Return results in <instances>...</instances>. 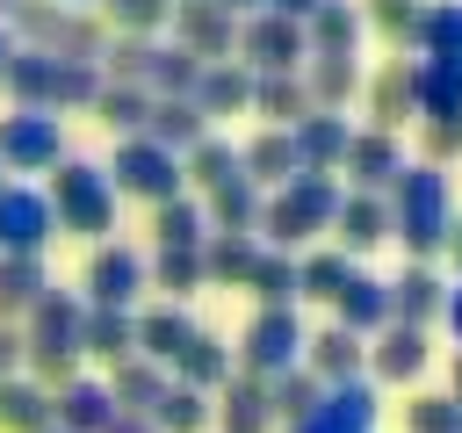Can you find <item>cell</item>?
<instances>
[{
    "label": "cell",
    "mask_w": 462,
    "mask_h": 433,
    "mask_svg": "<svg viewBox=\"0 0 462 433\" xmlns=\"http://www.w3.org/2000/svg\"><path fill=\"white\" fill-rule=\"evenodd\" d=\"M397 224H390V195H339V216H332V238H339V253L354 260V253H375L383 238H390Z\"/></svg>",
    "instance_id": "16"
},
{
    "label": "cell",
    "mask_w": 462,
    "mask_h": 433,
    "mask_svg": "<svg viewBox=\"0 0 462 433\" xmlns=\"http://www.w3.org/2000/svg\"><path fill=\"white\" fill-rule=\"evenodd\" d=\"M51 209H58V224H65V231H79V238L116 231V180H108V166L65 159V166L51 173Z\"/></svg>",
    "instance_id": "3"
},
{
    "label": "cell",
    "mask_w": 462,
    "mask_h": 433,
    "mask_svg": "<svg viewBox=\"0 0 462 433\" xmlns=\"http://www.w3.org/2000/svg\"><path fill=\"white\" fill-rule=\"evenodd\" d=\"M173 29H180V51H195L202 65L238 58V14H224L217 0H180L173 7Z\"/></svg>",
    "instance_id": "11"
},
{
    "label": "cell",
    "mask_w": 462,
    "mask_h": 433,
    "mask_svg": "<svg viewBox=\"0 0 462 433\" xmlns=\"http://www.w3.org/2000/svg\"><path fill=\"white\" fill-rule=\"evenodd\" d=\"M426 361H433V339L419 332V325H383L375 339H368V382L383 390H411L419 375H426Z\"/></svg>",
    "instance_id": "8"
},
{
    "label": "cell",
    "mask_w": 462,
    "mask_h": 433,
    "mask_svg": "<svg viewBox=\"0 0 462 433\" xmlns=\"http://www.w3.org/2000/svg\"><path fill=\"white\" fill-rule=\"evenodd\" d=\"M0 173H7V166H0ZM0 188H7V180H0Z\"/></svg>",
    "instance_id": "62"
},
{
    "label": "cell",
    "mask_w": 462,
    "mask_h": 433,
    "mask_svg": "<svg viewBox=\"0 0 462 433\" xmlns=\"http://www.w3.org/2000/svg\"><path fill=\"white\" fill-rule=\"evenodd\" d=\"M448 260L462 267V209H455V224H448Z\"/></svg>",
    "instance_id": "57"
},
{
    "label": "cell",
    "mask_w": 462,
    "mask_h": 433,
    "mask_svg": "<svg viewBox=\"0 0 462 433\" xmlns=\"http://www.w3.org/2000/svg\"><path fill=\"white\" fill-rule=\"evenodd\" d=\"M267 7H274V14H289V22H310L325 0H267Z\"/></svg>",
    "instance_id": "55"
},
{
    "label": "cell",
    "mask_w": 462,
    "mask_h": 433,
    "mask_svg": "<svg viewBox=\"0 0 462 433\" xmlns=\"http://www.w3.org/2000/svg\"><path fill=\"white\" fill-rule=\"evenodd\" d=\"M390 238H404L411 260H433L448 253V224H455V202H448V173L426 166V159H404V173L390 180Z\"/></svg>",
    "instance_id": "1"
},
{
    "label": "cell",
    "mask_w": 462,
    "mask_h": 433,
    "mask_svg": "<svg viewBox=\"0 0 462 433\" xmlns=\"http://www.w3.org/2000/svg\"><path fill=\"white\" fill-rule=\"evenodd\" d=\"M22 7H29V0H0V14H22Z\"/></svg>",
    "instance_id": "59"
},
{
    "label": "cell",
    "mask_w": 462,
    "mask_h": 433,
    "mask_svg": "<svg viewBox=\"0 0 462 433\" xmlns=\"http://www.w3.org/2000/svg\"><path fill=\"white\" fill-rule=\"evenodd\" d=\"M202 123H209V115H202L195 101H152V123H144V137H152V144H166V152L180 159V152H195V144L209 137Z\"/></svg>",
    "instance_id": "33"
},
{
    "label": "cell",
    "mask_w": 462,
    "mask_h": 433,
    "mask_svg": "<svg viewBox=\"0 0 462 433\" xmlns=\"http://www.w3.org/2000/svg\"><path fill=\"white\" fill-rule=\"evenodd\" d=\"M51 231H58L51 195H36V188H0V253H43Z\"/></svg>",
    "instance_id": "13"
},
{
    "label": "cell",
    "mask_w": 462,
    "mask_h": 433,
    "mask_svg": "<svg viewBox=\"0 0 462 433\" xmlns=\"http://www.w3.org/2000/svg\"><path fill=\"white\" fill-rule=\"evenodd\" d=\"M332 216H339V180H332V173H296L289 188H274V195H267L260 231H267V245H274V253H296L303 238L332 231Z\"/></svg>",
    "instance_id": "2"
},
{
    "label": "cell",
    "mask_w": 462,
    "mask_h": 433,
    "mask_svg": "<svg viewBox=\"0 0 462 433\" xmlns=\"http://www.w3.org/2000/svg\"><path fill=\"white\" fill-rule=\"evenodd\" d=\"M361 94H368V115H375V130H404V123H419V101H411V58H390L383 72H368L361 79Z\"/></svg>",
    "instance_id": "19"
},
{
    "label": "cell",
    "mask_w": 462,
    "mask_h": 433,
    "mask_svg": "<svg viewBox=\"0 0 462 433\" xmlns=\"http://www.w3.org/2000/svg\"><path fill=\"white\" fill-rule=\"evenodd\" d=\"M108 180H116V195H137V202H173L188 180H180V159L166 152V144H152L144 130L137 137H123L116 144V159H108Z\"/></svg>",
    "instance_id": "4"
},
{
    "label": "cell",
    "mask_w": 462,
    "mask_h": 433,
    "mask_svg": "<svg viewBox=\"0 0 462 433\" xmlns=\"http://www.w3.org/2000/svg\"><path fill=\"white\" fill-rule=\"evenodd\" d=\"M419 159H426V166H448V159H462V115L419 123Z\"/></svg>",
    "instance_id": "51"
},
{
    "label": "cell",
    "mask_w": 462,
    "mask_h": 433,
    "mask_svg": "<svg viewBox=\"0 0 462 433\" xmlns=\"http://www.w3.org/2000/svg\"><path fill=\"white\" fill-rule=\"evenodd\" d=\"M245 289H260V303H296V253H274V245H260V260H253Z\"/></svg>",
    "instance_id": "45"
},
{
    "label": "cell",
    "mask_w": 462,
    "mask_h": 433,
    "mask_svg": "<svg viewBox=\"0 0 462 433\" xmlns=\"http://www.w3.org/2000/svg\"><path fill=\"white\" fill-rule=\"evenodd\" d=\"M448 397L462 404V346H455V361H448Z\"/></svg>",
    "instance_id": "58"
},
{
    "label": "cell",
    "mask_w": 462,
    "mask_h": 433,
    "mask_svg": "<svg viewBox=\"0 0 462 433\" xmlns=\"http://www.w3.org/2000/svg\"><path fill=\"white\" fill-rule=\"evenodd\" d=\"M411 51H419V58H433V65H448V72L462 79V0H426Z\"/></svg>",
    "instance_id": "24"
},
{
    "label": "cell",
    "mask_w": 462,
    "mask_h": 433,
    "mask_svg": "<svg viewBox=\"0 0 462 433\" xmlns=\"http://www.w3.org/2000/svg\"><path fill=\"white\" fill-rule=\"evenodd\" d=\"M231 173H238V144H224V137H202L195 152H180V180H188V188H202V195H209V188H224Z\"/></svg>",
    "instance_id": "44"
},
{
    "label": "cell",
    "mask_w": 462,
    "mask_h": 433,
    "mask_svg": "<svg viewBox=\"0 0 462 433\" xmlns=\"http://www.w3.org/2000/svg\"><path fill=\"white\" fill-rule=\"evenodd\" d=\"M108 433H159V426H152V411H116Z\"/></svg>",
    "instance_id": "54"
},
{
    "label": "cell",
    "mask_w": 462,
    "mask_h": 433,
    "mask_svg": "<svg viewBox=\"0 0 462 433\" xmlns=\"http://www.w3.org/2000/svg\"><path fill=\"white\" fill-rule=\"evenodd\" d=\"M267 404H274V419H289V426H296V419H310V411L325 404V382H318V375L296 361V368L267 375Z\"/></svg>",
    "instance_id": "40"
},
{
    "label": "cell",
    "mask_w": 462,
    "mask_h": 433,
    "mask_svg": "<svg viewBox=\"0 0 462 433\" xmlns=\"http://www.w3.org/2000/svg\"><path fill=\"white\" fill-rule=\"evenodd\" d=\"M440 325H448L455 346H462V281H448V310H440Z\"/></svg>",
    "instance_id": "53"
},
{
    "label": "cell",
    "mask_w": 462,
    "mask_h": 433,
    "mask_svg": "<svg viewBox=\"0 0 462 433\" xmlns=\"http://www.w3.org/2000/svg\"><path fill=\"white\" fill-rule=\"evenodd\" d=\"M116 390L108 382H94V375H72L58 397H51V426H65V433H108L116 426Z\"/></svg>",
    "instance_id": "15"
},
{
    "label": "cell",
    "mask_w": 462,
    "mask_h": 433,
    "mask_svg": "<svg viewBox=\"0 0 462 433\" xmlns=\"http://www.w3.org/2000/svg\"><path fill=\"white\" fill-rule=\"evenodd\" d=\"M209 419H217L209 390H188V382H173V390L152 404V426H159V433H202Z\"/></svg>",
    "instance_id": "42"
},
{
    "label": "cell",
    "mask_w": 462,
    "mask_h": 433,
    "mask_svg": "<svg viewBox=\"0 0 462 433\" xmlns=\"http://www.w3.org/2000/svg\"><path fill=\"white\" fill-rule=\"evenodd\" d=\"M152 281H159L166 296H188L195 281H209V274H202V245H159V260H152Z\"/></svg>",
    "instance_id": "47"
},
{
    "label": "cell",
    "mask_w": 462,
    "mask_h": 433,
    "mask_svg": "<svg viewBox=\"0 0 462 433\" xmlns=\"http://www.w3.org/2000/svg\"><path fill=\"white\" fill-rule=\"evenodd\" d=\"M173 382H188V390H224V382H231V346L209 339V332H195V339L180 346V361H173Z\"/></svg>",
    "instance_id": "36"
},
{
    "label": "cell",
    "mask_w": 462,
    "mask_h": 433,
    "mask_svg": "<svg viewBox=\"0 0 462 433\" xmlns=\"http://www.w3.org/2000/svg\"><path fill=\"white\" fill-rule=\"evenodd\" d=\"M253 260H260V238L253 231H209L202 238V274L209 281H245Z\"/></svg>",
    "instance_id": "39"
},
{
    "label": "cell",
    "mask_w": 462,
    "mask_h": 433,
    "mask_svg": "<svg viewBox=\"0 0 462 433\" xmlns=\"http://www.w3.org/2000/svg\"><path fill=\"white\" fill-rule=\"evenodd\" d=\"M79 354H101V361H130V354H137V318H130V310H94V303H87V325H79Z\"/></svg>",
    "instance_id": "35"
},
{
    "label": "cell",
    "mask_w": 462,
    "mask_h": 433,
    "mask_svg": "<svg viewBox=\"0 0 462 433\" xmlns=\"http://www.w3.org/2000/svg\"><path fill=\"white\" fill-rule=\"evenodd\" d=\"M303 346H310V332H303V318H296V303H260L253 310V325H245V339H238V354H245V375H282V368H296L303 361Z\"/></svg>",
    "instance_id": "5"
},
{
    "label": "cell",
    "mask_w": 462,
    "mask_h": 433,
    "mask_svg": "<svg viewBox=\"0 0 462 433\" xmlns=\"http://www.w3.org/2000/svg\"><path fill=\"white\" fill-rule=\"evenodd\" d=\"M43 433H65V426H43Z\"/></svg>",
    "instance_id": "61"
},
{
    "label": "cell",
    "mask_w": 462,
    "mask_h": 433,
    "mask_svg": "<svg viewBox=\"0 0 462 433\" xmlns=\"http://www.w3.org/2000/svg\"><path fill=\"white\" fill-rule=\"evenodd\" d=\"M7 58H14V43H7V29H0V65H7Z\"/></svg>",
    "instance_id": "60"
},
{
    "label": "cell",
    "mask_w": 462,
    "mask_h": 433,
    "mask_svg": "<svg viewBox=\"0 0 462 433\" xmlns=\"http://www.w3.org/2000/svg\"><path fill=\"white\" fill-rule=\"evenodd\" d=\"M0 166L14 173H58L65 166V130L51 108H14L0 123Z\"/></svg>",
    "instance_id": "7"
},
{
    "label": "cell",
    "mask_w": 462,
    "mask_h": 433,
    "mask_svg": "<svg viewBox=\"0 0 462 433\" xmlns=\"http://www.w3.org/2000/svg\"><path fill=\"white\" fill-rule=\"evenodd\" d=\"M217 7H224V14H238V22H245V14H260V7H267V0H217Z\"/></svg>",
    "instance_id": "56"
},
{
    "label": "cell",
    "mask_w": 462,
    "mask_h": 433,
    "mask_svg": "<svg viewBox=\"0 0 462 433\" xmlns=\"http://www.w3.org/2000/svg\"><path fill=\"white\" fill-rule=\"evenodd\" d=\"M217 397H224V404H217V426H224V433H267V426H274V404H267V382H260V375H231Z\"/></svg>",
    "instance_id": "28"
},
{
    "label": "cell",
    "mask_w": 462,
    "mask_h": 433,
    "mask_svg": "<svg viewBox=\"0 0 462 433\" xmlns=\"http://www.w3.org/2000/svg\"><path fill=\"white\" fill-rule=\"evenodd\" d=\"M22 361H29V332H14V325L0 318V375H14Z\"/></svg>",
    "instance_id": "52"
},
{
    "label": "cell",
    "mask_w": 462,
    "mask_h": 433,
    "mask_svg": "<svg viewBox=\"0 0 462 433\" xmlns=\"http://www.w3.org/2000/svg\"><path fill=\"white\" fill-rule=\"evenodd\" d=\"M79 325H87V303H72V296L51 289L29 310V354H79Z\"/></svg>",
    "instance_id": "22"
},
{
    "label": "cell",
    "mask_w": 462,
    "mask_h": 433,
    "mask_svg": "<svg viewBox=\"0 0 462 433\" xmlns=\"http://www.w3.org/2000/svg\"><path fill=\"white\" fill-rule=\"evenodd\" d=\"M173 7H180V0H173Z\"/></svg>",
    "instance_id": "63"
},
{
    "label": "cell",
    "mask_w": 462,
    "mask_h": 433,
    "mask_svg": "<svg viewBox=\"0 0 462 433\" xmlns=\"http://www.w3.org/2000/svg\"><path fill=\"white\" fill-rule=\"evenodd\" d=\"M43 296H51L43 260L36 253H0V318H29Z\"/></svg>",
    "instance_id": "30"
},
{
    "label": "cell",
    "mask_w": 462,
    "mask_h": 433,
    "mask_svg": "<svg viewBox=\"0 0 462 433\" xmlns=\"http://www.w3.org/2000/svg\"><path fill=\"white\" fill-rule=\"evenodd\" d=\"M101 7L123 36H152L159 22H173V0H101Z\"/></svg>",
    "instance_id": "50"
},
{
    "label": "cell",
    "mask_w": 462,
    "mask_h": 433,
    "mask_svg": "<svg viewBox=\"0 0 462 433\" xmlns=\"http://www.w3.org/2000/svg\"><path fill=\"white\" fill-rule=\"evenodd\" d=\"M404 426H411V433H462V404H455L448 390H419V397L404 404Z\"/></svg>",
    "instance_id": "49"
},
{
    "label": "cell",
    "mask_w": 462,
    "mask_h": 433,
    "mask_svg": "<svg viewBox=\"0 0 462 433\" xmlns=\"http://www.w3.org/2000/svg\"><path fill=\"white\" fill-rule=\"evenodd\" d=\"M202 238H209V209L202 202H188V195L159 202V245H202Z\"/></svg>",
    "instance_id": "46"
},
{
    "label": "cell",
    "mask_w": 462,
    "mask_h": 433,
    "mask_svg": "<svg viewBox=\"0 0 462 433\" xmlns=\"http://www.w3.org/2000/svg\"><path fill=\"white\" fill-rule=\"evenodd\" d=\"M238 173L253 180V188H289L303 166H296V137L289 130H260L245 152H238Z\"/></svg>",
    "instance_id": "25"
},
{
    "label": "cell",
    "mask_w": 462,
    "mask_h": 433,
    "mask_svg": "<svg viewBox=\"0 0 462 433\" xmlns=\"http://www.w3.org/2000/svg\"><path fill=\"white\" fill-rule=\"evenodd\" d=\"M361 7L354 0H325L310 22H303V43H310V58H361Z\"/></svg>",
    "instance_id": "21"
},
{
    "label": "cell",
    "mask_w": 462,
    "mask_h": 433,
    "mask_svg": "<svg viewBox=\"0 0 462 433\" xmlns=\"http://www.w3.org/2000/svg\"><path fill=\"white\" fill-rule=\"evenodd\" d=\"M94 108H101V123H108V130H123V137H137V130L152 123V94H144V87H130V79H108V87L94 94Z\"/></svg>",
    "instance_id": "43"
},
{
    "label": "cell",
    "mask_w": 462,
    "mask_h": 433,
    "mask_svg": "<svg viewBox=\"0 0 462 433\" xmlns=\"http://www.w3.org/2000/svg\"><path fill=\"white\" fill-rule=\"evenodd\" d=\"M260 209H267V188H253L245 173H231L224 188H209V224L217 231H260Z\"/></svg>",
    "instance_id": "34"
},
{
    "label": "cell",
    "mask_w": 462,
    "mask_h": 433,
    "mask_svg": "<svg viewBox=\"0 0 462 433\" xmlns=\"http://www.w3.org/2000/svg\"><path fill=\"white\" fill-rule=\"evenodd\" d=\"M0 79H7V94H14L22 108H51V94H58V58H51V51H14V58L0 65Z\"/></svg>",
    "instance_id": "31"
},
{
    "label": "cell",
    "mask_w": 462,
    "mask_h": 433,
    "mask_svg": "<svg viewBox=\"0 0 462 433\" xmlns=\"http://www.w3.org/2000/svg\"><path fill=\"white\" fill-rule=\"evenodd\" d=\"M346 274H354V260L332 245V253H303L296 260V296L303 303H332L339 289H346Z\"/></svg>",
    "instance_id": "41"
},
{
    "label": "cell",
    "mask_w": 462,
    "mask_h": 433,
    "mask_svg": "<svg viewBox=\"0 0 462 433\" xmlns=\"http://www.w3.org/2000/svg\"><path fill=\"white\" fill-rule=\"evenodd\" d=\"M289 137H296V166H303V173H339L354 123H346V115H332V108H310Z\"/></svg>",
    "instance_id": "20"
},
{
    "label": "cell",
    "mask_w": 462,
    "mask_h": 433,
    "mask_svg": "<svg viewBox=\"0 0 462 433\" xmlns=\"http://www.w3.org/2000/svg\"><path fill=\"white\" fill-rule=\"evenodd\" d=\"M440 310H448V281L426 267V260H411L397 281H390V325H440Z\"/></svg>",
    "instance_id": "17"
},
{
    "label": "cell",
    "mask_w": 462,
    "mask_h": 433,
    "mask_svg": "<svg viewBox=\"0 0 462 433\" xmlns=\"http://www.w3.org/2000/svg\"><path fill=\"white\" fill-rule=\"evenodd\" d=\"M375 419H383V390L361 375V382H332L325 404L310 419H296L289 433H375Z\"/></svg>",
    "instance_id": "9"
},
{
    "label": "cell",
    "mask_w": 462,
    "mask_h": 433,
    "mask_svg": "<svg viewBox=\"0 0 462 433\" xmlns=\"http://www.w3.org/2000/svg\"><path fill=\"white\" fill-rule=\"evenodd\" d=\"M361 58H303V94H310V108H332V115H346V101H361Z\"/></svg>",
    "instance_id": "23"
},
{
    "label": "cell",
    "mask_w": 462,
    "mask_h": 433,
    "mask_svg": "<svg viewBox=\"0 0 462 433\" xmlns=\"http://www.w3.org/2000/svg\"><path fill=\"white\" fill-rule=\"evenodd\" d=\"M202 115H238L245 101H253V72L238 65V58H217V65H202V79H195V94H188Z\"/></svg>",
    "instance_id": "26"
},
{
    "label": "cell",
    "mask_w": 462,
    "mask_h": 433,
    "mask_svg": "<svg viewBox=\"0 0 462 433\" xmlns=\"http://www.w3.org/2000/svg\"><path fill=\"white\" fill-rule=\"evenodd\" d=\"M253 108L274 123V130H296L310 115V94H303V72H253Z\"/></svg>",
    "instance_id": "29"
},
{
    "label": "cell",
    "mask_w": 462,
    "mask_h": 433,
    "mask_svg": "<svg viewBox=\"0 0 462 433\" xmlns=\"http://www.w3.org/2000/svg\"><path fill=\"white\" fill-rule=\"evenodd\" d=\"M152 281V267L130 253V245H101L94 260H87V303L94 310H130V296Z\"/></svg>",
    "instance_id": "12"
},
{
    "label": "cell",
    "mask_w": 462,
    "mask_h": 433,
    "mask_svg": "<svg viewBox=\"0 0 462 433\" xmlns=\"http://www.w3.org/2000/svg\"><path fill=\"white\" fill-rule=\"evenodd\" d=\"M411 101H419V123H440V115H462V79L433 58H411Z\"/></svg>",
    "instance_id": "38"
},
{
    "label": "cell",
    "mask_w": 462,
    "mask_h": 433,
    "mask_svg": "<svg viewBox=\"0 0 462 433\" xmlns=\"http://www.w3.org/2000/svg\"><path fill=\"white\" fill-rule=\"evenodd\" d=\"M339 173H346L361 195H390V180L404 173V144H397L390 130H375V123H368V130H354V137H346Z\"/></svg>",
    "instance_id": "10"
},
{
    "label": "cell",
    "mask_w": 462,
    "mask_h": 433,
    "mask_svg": "<svg viewBox=\"0 0 462 433\" xmlns=\"http://www.w3.org/2000/svg\"><path fill=\"white\" fill-rule=\"evenodd\" d=\"M108 390H116V404L123 411H152L166 390H173V375L159 368V361H144V354H130V361H116V375H108Z\"/></svg>",
    "instance_id": "37"
},
{
    "label": "cell",
    "mask_w": 462,
    "mask_h": 433,
    "mask_svg": "<svg viewBox=\"0 0 462 433\" xmlns=\"http://www.w3.org/2000/svg\"><path fill=\"white\" fill-rule=\"evenodd\" d=\"M303 368H310L325 390H332V382H361V375H368V339L346 332V325H325V332H310Z\"/></svg>",
    "instance_id": "14"
},
{
    "label": "cell",
    "mask_w": 462,
    "mask_h": 433,
    "mask_svg": "<svg viewBox=\"0 0 462 433\" xmlns=\"http://www.w3.org/2000/svg\"><path fill=\"white\" fill-rule=\"evenodd\" d=\"M303 58H310L303 22L274 14V7H260V14L238 22V65L245 72H303Z\"/></svg>",
    "instance_id": "6"
},
{
    "label": "cell",
    "mask_w": 462,
    "mask_h": 433,
    "mask_svg": "<svg viewBox=\"0 0 462 433\" xmlns=\"http://www.w3.org/2000/svg\"><path fill=\"white\" fill-rule=\"evenodd\" d=\"M419 14H426V0H368V7H361V22H368V29H383L397 51H411Z\"/></svg>",
    "instance_id": "48"
},
{
    "label": "cell",
    "mask_w": 462,
    "mask_h": 433,
    "mask_svg": "<svg viewBox=\"0 0 462 433\" xmlns=\"http://www.w3.org/2000/svg\"><path fill=\"white\" fill-rule=\"evenodd\" d=\"M332 325H346V332L375 339V332L390 325V281H383V274H368V267H354V274H346V289L332 296Z\"/></svg>",
    "instance_id": "18"
},
{
    "label": "cell",
    "mask_w": 462,
    "mask_h": 433,
    "mask_svg": "<svg viewBox=\"0 0 462 433\" xmlns=\"http://www.w3.org/2000/svg\"><path fill=\"white\" fill-rule=\"evenodd\" d=\"M195 339V318L180 310V303H159V310H137V354L144 361H180V346Z\"/></svg>",
    "instance_id": "27"
},
{
    "label": "cell",
    "mask_w": 462,
    "mask_h": 433,
    "mask_svg": "<svg viewBox=\"0 0 462 433\" xmlns=\"http://www.w3.org/2000/svg\"><path fill=\"white\" fill-rule=\"evenodd\" d=\"M51 426V390L29 375H0V433H43Z\"/></svg>",
    "instance_id": "32"
}]
</instances>
